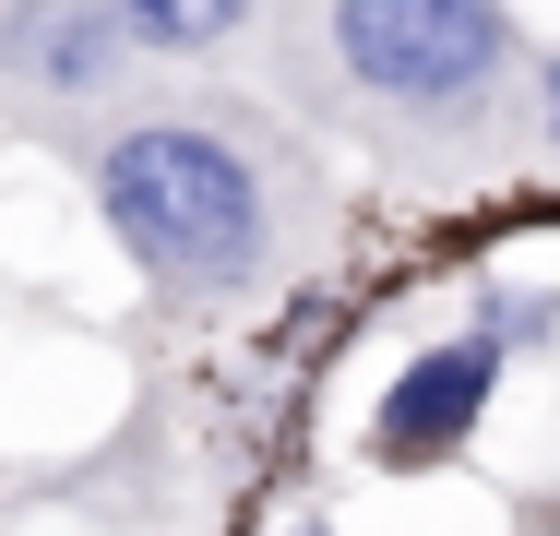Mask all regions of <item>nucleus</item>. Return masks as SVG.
<instances>
[{
  "label": "nucleus",
  "mask_w": 560,
  "mask_h": 536,
  "mask_svg": "<svg viewBox=\"0 0 560 536\" xmlns=\"http://www.w3.org/2000/svg\"><path fill=\"white\" fill-rule=\"evenodd\" d=\"M96 214L167 311H238L287 275V191L275 155H250L215 119H131L84 155Z\"/></svg>",
  "instance_id": "obj_1"
},
{
  "label": "nucleus",
  "mask_w": 560,
  "mask_h": 536,
  "mask_svg": "<svg viewBox=\"0 0 560 536\" xmlns=\"http://www.w3.org/2000/svg\"><path fill=\"white\" fill-rule=\"evenodd\" d=\"M525 72L513 0H323V84L430 167L489 155L525 119Z\"/></svg>",
  "instance_id": "obj_2"
},
{
  "label": "nucleus",
  "mask_w": 560,
  "mask_h": 536,
  "mask_svg": "<svg viewBox=\"0 0 560 536\" xmlns=\"http://www.w3.org/2000/svg\"><path fill=\"white\" fill-rule=\"evenodd\" d=\"M501 334L477 322V334H442V346H418L394 382H382V406H370V429H358V453L382 465V477H430V465H453L477 429H489V406H501Z\"/></svg>",
  "instance_id": "obj_3"
},
{
  "label": "nucleus",
  "mask_w": 560,
  "mask_h": 536,
  "mask_svg": "<svg viewBox=\"0 0 560 536\" xmlns=\"http://www.w3.org/2000/svg\"><path fill=\"white\" fill-rule=\"evenodd\" d=\"M119 72H131L119 0H0V84L48 107H96Z\"/></svg>",
  "instance_id": "obj_4"
},
{
  "label": "nucleus",
  "mask_w": 560,
  "mask_h": 536,
  "mask_svg": "<svg viewBox=\"0 0 560 536\" xmlns=\"http://www.w3.org/2000/svg\"><path fill=\"white\" fill-rule=\"evenodd\" d=\"M119 24H131V48H155V60H203V48H226V36L250 24V0H119Z\"/></svg>",
  "instance_id": "obj_5"
},
{
  "label": "nucleus",
  "mask_w": 560,
  "mask_h": 536,
  "mask_svg": "<svg viewBox=\"0 0 560 536\" xmlns=\"http://www.w3.org/2000/svg\"><path fill=\"white\" fill-rule=\"evenodd\" d=\"M525 131H537V143L560 155V48L537 60V72H525Z\"/></svg>",
  "instance_id": "obj_6"
}]
</instances>
